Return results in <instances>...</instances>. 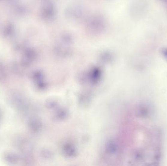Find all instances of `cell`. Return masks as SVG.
<instances>
[{
    "label": "cell",
    "mask_w": 167,
    "mask_h": 166,
    "mask_svg": "<svg viewBox=\"0 0 167 166\" xmlns=\"http://www.w3.org/2000/svg\"><path fill=\"white\" fill-rule=\"evenodd\" d=\"M161 1H163L164 3H165L166 4H167V0H161Z\"/></svg>",
    "instance_id": "6da1fadb"
}]
</instances>
